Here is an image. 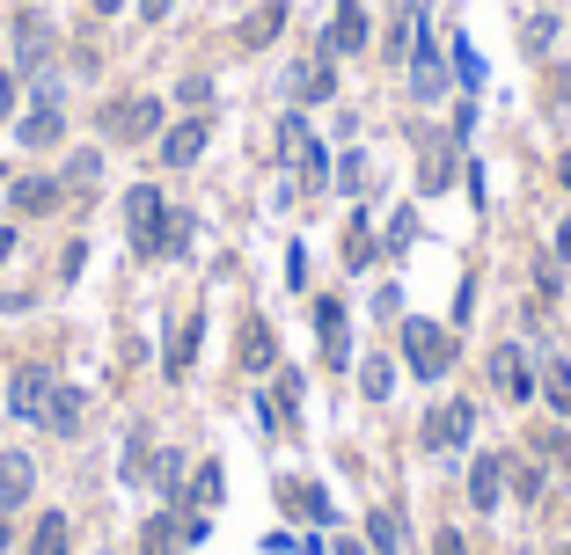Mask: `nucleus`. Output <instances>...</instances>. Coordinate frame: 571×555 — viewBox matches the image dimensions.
Returning a JSON list of instances; mask_svg holds the SVG:
<instances>
[{"mask_svg":"<svg viewBox=\"0 0 571 555\" xmlns=\"http://www.w3.org/2000/svg\"><path fill=\"white\" fill-rule=\"evenodd\" d=\"M403 359H411V373H418V381H448L454 337L440 329V322H418V314H403Z\"/></svg>","mask_w":571,"mask_h":555,"instance_id":"nucleus-1","label":"nucleus"},{"mask_svg":"<svg viewBox=\"0 0 571 555\" xmlns=\"http://www.w3.org/2000/svg\"><path fill=\"white\" fill-rule=\"evenodd\" d=\"M124 219H132V249L140 256H162V227H169V197L140 183V191H124Z\"/></svg>","mask_w":571,"mask_h":555,"instance_id":"nucleus-2","label":"nucleus"},{"mask_svg":"<svg viewBox=\"0 0 571 555\" xmlns=\"http://www.w3.org/2000/svg\"><path fill=\"white\" fill-rule=\"evenodd\" d=\"M154 132H162V102H154V96H124V102H103V140L132 146V140H154Z\"/></svg>","mask_w":571,"mask_h":555,"instance_id":"nucleus-3","label":"nucleus"},{"mask_svg":"<svg viewBox=\"0 0 571 555\" xmlns=\"http://www.w3.org/2000/svg\"><path fill=\"white\" fill-rule=\"evenodd\" d=\"M469 432H476V402H440V410L425 417V446H432V454L469 446Z\"/></svg>","mask_w":571,"mask_h":555,"instance_id":"nucleus-4","label":"nucleus"},{"mask_svg":"<svg viewBox=\"0 0 571 555\" xmlns=\"http://www.w3.org/2000/svg\"><path fill=\"white\" fill-rule=\"evenodd\" d=\"M454 140L462 132H418V191H448L454 183Z\"/></svg>","mask_w":571,"mask_h":555,"instance_id":"nucleus-5","label":"nucleus"},{"mask_svg":"<svg viewBox=\"0 0 571 555\" xmlns=\"http://www.w3.org/2000/svg\"><path fill=\"white\" fill-rule=\"evenodd\" d=\"M411 96H418V102L448 96V67H440V51H432L425 29H411Z\"/></svg>","mask_w":571,"mask_h":555,"instance_id":"nucleus-6","label":"nucleus"},{"mask_svg":"<svg viewBox=\"0 0 571 555\" xmlns=\"http://www.w3.org/2000/svg\"><path fill=\"white\" fill-rule=\"evenodd\" d=\"M45 402H51V373L45 365H23V373L8 381V410L23 417V424H45Z\"/></svg>","mask_w":571,"mask_h":555,"instance_id":"nucleus-7","label":"nucleus"},{"mask_svg":"<svg viewBox=\"0 0 571 555\" xmlns=\"http://www.w3.org/2000/svg\"><path fill=\"white\" fill-rule=\"evenodd\" d=\"M205 140H213V118H183V124H169V132H162V161H169V169H191V161L205 154Z\"/></svg>","mask_w":571,"mask_h":555,"instance_id":"nucleus-8","label":"nucleus"},{"mask_svg":"<svg viewBox=\"0 0 571 555\" xmlns=\"http://www.w3.org/2000/svg\"><path fill=\"white\" fill-rule=\"evenodd\" d=\"M323 51H330V59H337V51H345V59H352V51H367V8H359V0H337Z\"/></svg>","mask_w":571,"mask_h":555,"instance_id":"nucleus-9","label":"nucleus"},{"mask_svg":"<svg viewBox=\"0 0 571 555\" xmlns=\"http://www.w3.org/2000/svg\"><path fill=\"white\" fill-rule=\"evenodd\" d=\"M491 387H498V395H513V402L535 395V373H527L521 343H498V351H491Z\"/></svg>","mask_w":571,"mask_h":555,"instance_id":"nucleus-10","label":"nucleus"},{"mask_svg":"<svg viewBox=\"0 0 571 555\" xmlns=\"http://www.w3.org/2000/svg\"><path fill=\"white\" fill-rule=\"evenodd\" d=\"M29 490H37V468H29V454H0V519H8V511H23Z\"/></svg>","mask_w":571,"mask_h":555,"instance_id":"nucleus-11","label":"nucleus"},{"mask_svg":"<svg viewBox=\"0 0 571 555\" xmlns=\"http://www.w3.org/2000/svg\"><path fill=\"white\" fill-rule=\"evenodd\" d=\"M235 359H242V373H272L278 343H272V322H264V314H249V322H242V343H235Z\"/></svg>","mask_w":571,"mask_h":555,"instance_id":"nucleus-12","label":"nucleus"},{"mask_svg":"<svg viewBox=\"0 0 571 555\" xmlns=\"http://www.w3.org/2000/svg\"><path fill=\"white\" fill-rule=\"evenodd\" d=\"M67 132V118H59V96H51V81H37V110L23 118V146H51Z\"/></svg>","mask_w":571,"mask_h":555,"instance_id":"nucleus-13","label":"nucleus"},{"mask_svg":"<svg viewBox=\"0 0 571 555\" xmlns=\"http://www.w3.org/2000/svg\"><path fill=\"white\" fill-rule=\"evenodd\" d=\"M278 29H286V0H264L257 15H242L235 45H242V51H264V45H278Z\"/></svg>","mask_w":571,"mask_h":555,"instance_id":"nucleus-14","label":"nucleus"},{"mask_svg":"<svg viewBox=\"0 0 571 555\" xmlns=\"http://www.w3.org/2000/svg\"><path fill=\"white\" fill-rule=\"evenodd\" d=\"M330 88H337L330 51H316V59H300V67H294V102H330Z\"/></svg>","mask_w":571,"mask_h":555,"instance_id":"nucleus-15","label":"nucleus"},{"mask_svg":"<svg viewBox=\"0 0 571 555\" xmlns=\"http://www.w3.org/2000/svg\"><path fill=\"white\" fill-rule=\"evenodd\" d=\"M498 497H505V460H498V454L469 460V505L476 511H498Z\"/></svg>","mask_w":571,"mask_h":555,"instance_id":"nucleus-16","label":"nucleus"},{"mask_svg":"<svg viewBox=\"0 0 571 555\" xmlns=\"http://www.w3.org/2000/svg\"><path fill=\"white\" fill-rule=\"evenodd\" d=\"M81 410H88V402H81V387H51V402H45V424L59 438H74L81 432Z\"/></svg>","mask_w":571,"mask_h":555,"instance_id":"nucleus-17","label":"nucleus"},{"mask_svg":"<svg viewBox=\"0 0 571 555\" xmlns=\"http://www.w3.org/2000/svg\"><path fill=\"white\" fill-rule=\"evenodd\" d=\"M45 51H51V29H45V15H23V23H15V59H23L29 73L45 67Z\"/></svg>","mask_w":571,"mask_h":555,"instance_id":"nucleus-18","label":"nucleus"},{"mask_svg":"<svg viewBox=\"0 0 571 555\" xmlns=\"http://www.w3.org/2000/svg\"><path fill=\"white\" fill-rule=\"evenodd\" d=\"M316 337H323L330 365H345V307L337 300H316Z\"/></svg>","mask_w":571,"mask_h":555,"instance_id":"nucleus-19","label":"nucleus"},{"mask_svg":"<svg viewBox=\"0 0 571 555\" xmlns=\"http://www.w3.org/2000/svg\"><path fill=\"white\" fill-rule=\"evenodd\" d=\"M51 205H59V183L51 176H23L15 183V213H51Z\"/></svg>","mask_w":571,"mask_h":555,"instance_id":"nucleus-20","label":"nucleus"},{"mask_svg":"<svg viewBox=\"0 0 571 555\" xmlns=\"http://www.w3.org/2000/svg\"><path fill=\"white\" fill-rule=\"evenodd\" d=\"M199 337H205V314H183V329H176V351H169V373H191V359H199Z\"/></svg>","mask_w":571,"mask_h":555,"instance_id":"nucleus-21","label":"nucleus"},{"mask_svg":"<svg viewBox=\"0 0 571 555\" xmlns=\"http://www.w3.org/2000/svg\"><path fill=\"white\" fill-rule=\"evenodd\" d=\"M389 387H396V365H389V359L359 365V395H367V402H389Z\"/></svg>","mask_w":571,"mask_h":555,"instance_id":"nucleus-22","label":"nucleus"},{"mask_svg":"<svg viewBox=\"0 0 571 555\" xmlns=\"http://www.w3.org/2000/svg\"><path fill=\"white\" fill-rule=\"evenodd\" d=\"M29 555H67V519H59V511H45V519H37V533H29Z\"/></svg>","mask_w":571,"mask_h":555,"instance_id":"nucleus-23","label":"nucleus"},{"mask_svg":"<svg viewBox=\"0 0 571 555\" xmlns=\"http://www.w3.org/2000/svg\"><path fill=\"white\" fill-rule=\"evenodd\" d=\"M543 395H549V410H564V417H571V365H564V359H549V365H543Z\"/></svg>","mask_w":571,"mask_h":555,"instance_id":"nucleus-24","label":"nucleus"},{"mask_svg":"<svg viewBox=\"0 0 571 555\" xmlns=\"http://www.w3.org/2000/svg\"><path fill=\"white\" fill-rule=\"evenodd\" d=\"M367 541H373V555H403V533H396V511H373V519H367Z\"/></svg>","mask_w":571,"mask_h":555,"instance_id":"nucleus-25","label":"nucleus"},{"mask_svg":"<svg viewBox=\"0 0 571 555\" xmlns=\"http://www.w3.org/2000/svg\"><path fill=\"white\" fill-rule=\"evenodd\" d=\"M191 505L199 511L221 505V468H213V460H199V475H191Z\"/></svg>","mask_w":571,"mask_h":555,"instance_id":"nucleus-26","label":"nucleus"},{"mask_svg":"<svg viewBox=\"0 0 571 555\" xmlns=\"http://www.w3.org/2000/svg\"><path fill=\"white\" fill-rule=\"evenodd\" d=\"M147 454H154V438H147V424H140V432L124 438V483H140V475H147Z\"/></svg>","mask_w":571,"mask_h":555,"instance_id":"nucleus-27","label":"nucleus"},{"mask_svg":"<svg viewBox=\"0 0 571 555\" xmlns=\"http://www.w3.org/2000/svg\"><path fill=\"white\" fill-rule=\"evenodd\" d=\"M286 505H294L300 519H330V497H323V490H308V483H294V490H286Z\"/></svg>","mask_w":571,"mask_h":555,"instance_id":"nucleus-28","label":"nucleus"},{"mask_svg":"<svg viewBox=\"0 0 571 555\" xmlns=\"http://www.w3.org/2000/svg\"><path fill=\"white\" fill-rule=\"evenodd\" d=\"M557 45V15H527V29H521V51H549Z\"/></svg>","mask_w":571,"mask_h":555,"instance_id":"nucleus-29","label":"nucleus"},{"mask_svg":"<svg viewBox=\"0 0 571 555\" xmlns=\"http://www.w3.org/2000/svg\"><path fill=\"white\" fill-rule=\"evenodd\" d=\"M345 264H352V270H367V264H373V234H367V219H352V242H345Z\"/></svg>","mask_w":571,"mask_h":555,"instance_id":"nucleus-30","label":"nucleus"},{"mask_svg":"<svg viewBox=\"0 0 571 555\" xmlns=\"http://www.w3.org/2000/svg\"><path fill=\"white\" fill-rule=\"evenodd\" d=\"M169 511H162V519H147V541H140V555H169Z\"/></svg>","mask_w":571,"mask_h":555,"instance_id":"nucleus-31","label":"nucleus"},{"mask_svg":"<svg viewBox=\"0 0 571 555\" xmlns=\"http://www.w3.org/2000/svg\"><path fill=\"white\" fill-rule=\"evenodd\" d=\"M505 475H513V490H521L527 505H535V497H543V475H535V468H527V460H521V468H513V460H505Z\"/></svg>","mask_w":571,"mask_h":555,"instance_id":"nucleus-32","label":"nucleus"},{"mask_svg":"<svg viewBox=\"0 0 571 555\" xmlns=\"http://www.w3.org/2000/svg\"><path fill=\"white\" fill-rule=\"evenodd\" d=\"M96 169H103L96 154H74V161H67V183H74V191H88V183H96Z\"/></svg>","mask_w":571,"mask_h":555,"instance_id":"nucleus-33","label":"nucleus"},{"mask_svg":"<svg viewBox=\"0 0 571 555\" xmlns=\"http://www.w3.org/2000/svg\"><path fill=\"white\" fill-rule=\"evenodd\" d=\"M411 234H418V219H411V213L389 219V249H396V256H403V242H411Z\"/></svg>","mask_w":571,"mask_h":555,"instance_id":"nucleus-34","label":"nucleus"},{"mask_svg":"<svg viewBox=\"0 0 571 555\" xmlns=\"http://www.w3.org/2000/svg\"><path fill=\"white\" fill-rule=\"evenodd\" d=\"M176 96L191 102V110H205V102H213V81H183V88H176Z\"/></svg>","mask_w":571,"mask_h":555,"instance_id":"nucleus-35","label":"nucleus"},{"mask_svg":"<svg viewBox=\"0 0 571 555\" xmlns=\"http://www.w3.org/2000/svg\"><path fill=\"white\" fill-rule=\"evenodd\" d=\"M15 118V73H0V124Z\"/></svg>","mask_w":571,"mask_h":555,"instance_id":"nucleus-36","label":"nucleus"},{"mask_svg":"<svg viewBox=\"0 0 571 555\" xmlns=\"http://www.w3.org/2000/svg\"><path fill=\"white\" fill-rule=\"evenodd\" d=\"M169 8H176V0H140V15H147V23H169Z\"/></svg>","mask_w":571,"mask_h":555,"instance_id":"nucleus-37","label":"nucleus"},{"mask_svg":"<svg viewBox=\"0 0 571 555\" xmlns=\"http://www.w3.org/2000/svg\"><path fill=\"white\" fill-rule=\"evenodd\" d=\"M432 555H469V548H462V533H440V541H432Z\"/></svg>","mask_w":571,"mask_h":555,"instance_id":"nucleus-38","label":"nucleus"},{"mask_svg":"<svg viewBox=\"0 0 571 555\" xmlns=\"http://www.w3.org/2000/svg\"><path fill=\"white\" fill-rule=\"evenodd\" d=\"M557 256H571V219H564V227H557Z\"/></svg>","mask_w":571,"mask_h":555,"instance_id":"nucleus-39","label":"nucleus"},{"mask_svg":"<svg viewBox=\"0 0 571 555\" xmlns=\"http://www.w3.org/2000/svg\"><path fill=\"white\" fill-rule=\"evenodd\" d=\"M8 256H15V234H8V227H0V264H8Z\"/></svg>","mask_w":571,"mask_h":555,"instance_id":"nucleus-40","label":"nucleus"},{"mask_svg":"<svg viewBox=\"0 0 571 555\" xmlns=\"http://www.w3.org/2000/svg\"><path fill=\"white\" fill-rule=\"evenodd\" d=\"M8 541H15V527H8V519H0V555H8Z\"/></svg>","mask_w":571,"mask_h":555,"instance_id":"nucleus-41","label":"nucleus"},{"mask_svg":"<svg viewBox=\"0 0 571 555\" xmlns=\"http://www.w3.org/2000/svg\"><path fill=\"white\" fill-rule=\"evenodd\" d=\"M337 555H367V548H352V541H337Z\"/></svg>","mask_w":571,"mask_h":555,"instance_id":"nucleus-42","label":"nucleus"},{"mask_svg":"<svg viewBox=\"0 0 571 555\" xmlns=\"http://www.w3.org/2000/svg\"><path fill=\"white\" fill-rule=\"evenodd\" d=\"M96 8H103V15H118V0H96Z\"/></svg>","mask_w":571,"mask_h":555,"instance_id":"nucleus-43","label":"nucleus"},{"mask_svg":"<svg viewBox=\"0 0 571 555\" xmlns=\"http://www.w3.org/2000/svg\"><path fill=\"white\" fill-rule=\"evenodd\" d=\"M564 183H571V154H564Z\"/></svg>","mask_w":571,"mask_h":555,"instance_id":"nucleus-44","label":"nucleus"},{"mask_svg":"<svg viewBox=\"0 0 571 555\" xmlns=\"http://www.w3.org/2000/svg\"><path fill=\"white\" fill-rule=\"evenodd\" d=\"M557 555H571V541H564V548H557Z\"/></svg>","mask_w":571,"mask_h":555,"instance_id":"nucleus-45","label":"nucleus"}]
</instances>
